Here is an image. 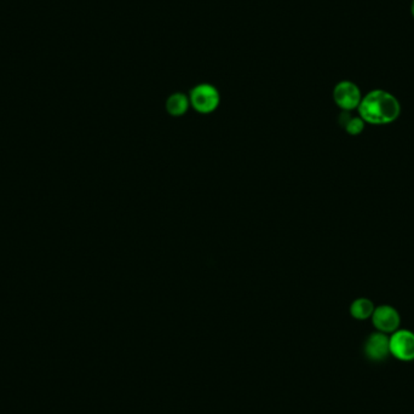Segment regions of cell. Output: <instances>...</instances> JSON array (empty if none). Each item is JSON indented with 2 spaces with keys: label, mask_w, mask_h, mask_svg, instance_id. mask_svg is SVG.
Instances as JSON below:
<instances>
[{
  "label": "cell",
  "mask_w": 414,
  "mask_h": 414,
  "mask_svg": "<svg viewBox=\"0 0 414 414\" xmlns=\"http://www.w3.org/2000/svg\"><path fill=\"white\" fill-rule=\"evenodd\" d=\"M359 114L365 123L386 125L398 119L401 106L398 99L384 90H374L361 99Z\"/></svg>",
  "instance_id": "6da1fadb"
},
{
  "label": "cell",
  "mask_w": 414,
  "mask_h": 414,
  "mask_svg": "<svg viewBox=\"0 0 414 414\" xmlns=\"http://www.w3.org/2000/svg\"><path fill=\"white\" fill-rule=\"evenodd\" d=\"M190 106L201 114L214 113L219 106L221 96L217 89L211 84H199L189 94Z\"/></svg>",
  "instance_id": "7a4b0ae2"
},
{
  "label": "cell",
  "mask_w": 414,
  "mask_h": 414,
  "mask_svg": "<svg viewBox=\"0 0 414 414\" xmlns=\"http://www.w3.org/2000/svg\"><path fill=\"white\" fill-rule=\"evenodd\" d=\"M333 99L338 107L344 111H354L360 106L361 91L356 84L352 82H341L333 90Z\"/></svg>",
  "instance_id": "3957f363"
},
{
  "label": "cell",
  "mask_w": 414,
  "mask_h": 414,
  "mask_svg": "<svg viewBox=\"0 0 414 414\" xmlns=\"http://www.w3.org/2000/svg\"><path fill=\"white\" fill-rule=\"evenodd\" d=\"M390 353L398 360H414V333L407 329L396 331L390 338Z\"/></svg>",
  "instance_id": "277c9868"
},
{
  "label": "cell",
  "mask_w": 414,
  "mask_h": 414,
  "mask_svg": "<svg viewBox=\"0 0 414 414\" xmlns=\"http://www.w3.org/2000/svg\"><path fill=\"white\" fill-rule=\"evenodd\" d=\"M374 327L381 333H394L400 326V315L395 307L381 305L372 314Z\"/></svg>",
  "instance_id": "5b68a950"
},
{
  "label": "cell",
  "mask_w": 414,
  "mask_h": 414,
  "mask_svg": "<svg viewBox=\"0 0 414 414\" xmlns=\"http://www.w3.org/2000/svg\"><path fill=\"white\" fill-rule=\"evenodd\" d=\"M365 354L367 359L374 362H381L386 360L391 354L390 353V338L386 337V333H372L366 341Z\"/></svg>",
  "instance_id": "8992f818"
},
{
  "label": "cell",
  "mask_w": 414,
  "mask_h": 414,
  "mask_svg": "<svg viewBox=\"0 0 414 414\" xmlns=\"http://www.w3.org/2000/svg\"><path fill=\"white\" fill-rule=\"evenodd\" d=\"M189 107H190L189 96L182 92L171 94L166 101V111L173 116L185 115L188 111Z\"/></svg>",
  "instance_id": "52a82bcc"
},
{
  "label": "cell",
  "mask_w": 414,
  "mask_h": 414,
  "mask_svg": "<svg viewBox=\"0 0 414 414\" xmlns=\"http://www.w3.org/2000/svg\"><path fill=\"white\" fill-rule=\"evenodd\" d=\"M374 312V305L372 300L367 298H359L354 300L350 307V314L356 320H366L372 316Z\"/></svg>",
  "instance_id": "ba28073f"
},
{
  "label": "cell",
  "mask_w": 414,
  "mask_h": 414,
  "mask_svg": "<svg viewBox=\"0 0 414 414\" xmlns=\"http://www.w3.org/2000/svg\"><path fill=\"white\" fill-rule=\"evenodd\" d=\"M339 123H341L342 126L344 127L345 131L353 136L360 135L365 129V121L361 119L360 116H353V115L349 114V111L342 113L341 116H339Z\"/></svg>",
  "instance_id": "9c48e42d"
},
{
  "label": "cell",
  "mask_w": 414,
  "mask_h": 414,
  "mask_svg": "<svg viewBox=\"0 0 414 414\" xmlns=\"http://www.w3.org/2000/svg\"><path fill=\"white\" fill-rule=\"evenodd\" d=\"M410 11H412V15L414 17V0L412 1V6H410Z\"/></svg>",
  "instance_id": "30bf717a"
}]
</instances>
